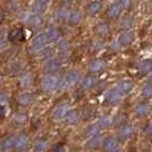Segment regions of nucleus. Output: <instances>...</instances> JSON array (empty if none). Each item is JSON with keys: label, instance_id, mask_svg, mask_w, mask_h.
Listing matches in <instances>:
<instances>
[{"label": "nucleus", "instance_id": "obj_1", "mask_svg": "<svg viewBox=\"0 0 152 152\" xmlns=\"http://www.w3.org/2000/svg\"><path fill=\"white\" fill-rule=\"evenodd\" d=\"M59 78L56 75H47L41 82V89L45 92H51L57 89Z\"/></svg>", "mask_w": 152, "mask_h": 152}, {"label": "nucleus", "instance_id": "obj_2", "mask_svg": "<svg viewBox=\"0 0 152 152\" xmlns=\"http://www.w3.org/2000/svg\"><path fill=\"white\" fill-rule=\"evenodd\" d=\"M25 39V33L22 27H15L13 30H10L8 33V40L12 43H19L23 42Z\"/></svg>", "mask_w": 152, "mask_h": 152}, {"label": "nucleus", "instance_id": "obj_3", "mask_svg": "<svg viewBox=\"0 0 152 152\" xmlns=\"http://www.w3.org/2000/svg\"><path fill=\"white\" fill-rule=\"evenodd\" d=\"M151 110H152V108L149 103L142 102V103H139L137 106H135V108H134V114H135L136 117L142 118V117L148 116V115L151 113Z\"/></svg>", "mask_w": 152, "mask_h": 152}, {"label": "nucleus", "instance_id": "obj_4", "mask_svg": "<svg viewBox=\"0 0 152 152\" xmlns=\"http://www.w3.org/2000/svg\"><path fill=\"white\" fill-rule=\"evenodd\" d=\"M48 42V38H47V34H39L35 38L33 39L32 41V49L34 51L41 50L42 48H45V45Z\"/></svg>", "mask_w": 152, "mask_h": 152}, {"label": "nucleus", "instance_id": "obj_5", "mask_svg": "<svg viewBox=\"0 0 152 152\" xmlns=\"http://www.w3.org/2000/svg\"><path fill=\"white\" fill-rule=\"evenodd\" d=\"M28 144V136L25 134L15 135V143H14V150L22 151L24 150Z\"/></svg>", "mask_w": 152, "mask_h": 152}, {"label": "nucleus", "instance_id": "obj_6", "mask_svg": "<svg viewBox=\"0 0 152 152\" xmlns=\"http://www.w3.org/2000/svg\"><path fill=\"white\" fill-rule=\"evenodd\" d=\"M70 110V107L67 103H60L59 106L55 108L53 110V117L56 119H64L65 116L67 115V113Z\"/></svg>", "mask_w": 152, "mask_h": 152}, {"label": "nucleus", "instance_id": "obj_7", "mask_svg": "<svg viewBox=\"0 0 152 152\" xmlns=\"http://www.w3.org/2000/svg\"><path fill=\"white\" fill-rule=\"evenodd\" d=\"M133 133H134V128L129 124H124L119 128V137L123 141H126V140L131 139L133 136Z\"/></svg>", "mask_w": 152, "mask_h": 152}, {"label": "nucleus", "instance_id": "obj_8", "mask_svg": "<svg viewBox=\"0 0 152 152\" xmlns=\"http://www.w3.org/2000/svg\"><path fill=\"white\" fill-rule=\"evenodd\" d=\"M117 146H118V141L115 137H113V136H109L102 142V148H103L104 151L107 152L115 151L117 149Z\"/></svg>", "mask_w": 152, "mask_h": 152}, {"label": "nucleus", "instance_id": "obj_9", "mask_svg": "<svg viewBox=\"0 0 152 152\" xmlns=\"http://www.w3.org/2000/svg\"><path fill=\"white\" fill-rule=\"evenodd\" d=\"M17 101H18V103L20 104V106L27 107V106H30L32 102H33V96H32L31 93L24 92V93H22V94L18 96Z\"/></svg>", "mask_w": 152, "mask_h": 152}, {"label": "nucleus", "instance_id": "obj_10", "mask_svg": "<svg viewBox=\"0 0 152 152\" xmlns=\"http://www.w3.org/2000/svg\"><path fill=\"white\" fill-rule=\"evenodd\" d=\"M121 93L118 91V90H111V91H109L107 93V100L108 102H110V103H117V102L121 101Z\"/></svg>", "mask_w": 152, "mask_h": 152}, {"label": "nucleus", "instance_id": "obj_11", "mask_svg": "<svg viewBox=\"0 0 152 152\" xmlns=\"http://www.w3.org/2000/svg\"><path fill=\"white\" fill-rule=\"evenodd\" d=\"M78 80H80V74L75 72V70H73V72H69L67 76L65 77V81L67 83V85H68V88L72 86V85H75L76 83L78 82Z\"/></svg>", "mask_w": 152, "mask_h": 152}, {"label": "nucleus", "instance_id": "obj_12", "mask_svg": "<svg viewBox=\"0 0 152 152\" xmlns=\"http://www.w3.org/2000/svg\"><path fill=\"white\" fill-rule=\"evenodd\" d=\"M65 121H66L67 124H70V125L76 124L77 121H80V114L76 110H69L67 113V115L65 116Z\"/></svg>", "mask_w": 152, "mask_h": 152}, {"label": "nucleus", "instance_id": "obj_13", "mask_svg": "<svg viewBox=\"0 0 152 152\" xmlns=\"http://www.w3.org/2000/svg\"><path fill=\"white\" fill-rule=\"evenodd\" d=\"M85 145L88 146L91 150H94V149H98L99 146L101 145V140L99 137V135H95V136H91L88 142L85 143Z\"/></svg>", "mask_w": 152, "mask_h": 152}, {"label": "nucleus", "instance_id": "obj_14", "mask_svg": "<svg viewBox=\"0 0 152 152\" xmlns=\"http://www.w3.org/2000/svg\"><path fill=\"white\" fill-rule=\"evenodd\" d=\"M14 143H15V135H12L4 140L1 146H2L4 151H10V150H14Z\"/></svg>", "mask_w": 152, "mask_h": 152}, {"label": "nucleus", "instance_id": "obj_15", "mask_svg": "<svg viewBox=\"0 0 152 152\" xmlns=\"http://www.w3.org/2000/svg\"><path fill=\"white\" fill-rule=\"evenodd\" d=\"M132 89H133V84L129 82H121V83H119L118 86H117V90H118L123 95L129 93V92L132 91Z\"/></svg>", "mask_w": 152, "mask_h": 152}, {"label": "nucleus", "instance_id": "obj_16", "mask_svg": "<svg viewBox=\"0 0 152 152\" xmlns=\"http://www.w3.org/2000/svg\"><path fill=\"white\" fill-rule=\"evenodd\" d=\"M95 84H96V80H95L94 77H93V76H88V77H85V78L83 80L82 86H83V89L90 90V89H92V88H94Z\"/></svg>", "mask_w": 152, "mask_h": 152}, {"label": "nucleus", "instance_id": "obj_17", "mask_svg": "<svg viewBox=\"0 0 152 152\" xmlns=\"http://www.w3.org/2000/svg\"><path fill=\"white\" fill-rule=\"evenodd\" d=\"M32 82H33V78H32L31 74H25V75L20 76V78H19V84H20L22 88L31 86Z\"/></svg>", "mask_w": 152, "mask_h": 152}, {"label": "nucleus", "instance_id": "obj_18", "mask_svg": "<svg viewBox=\"0 0 152 152\" xmlns=\"http://www.w3.org/2000/svg\"><path fill=\"white\" fill-rule=\"evenodd\" d=\"M114 124V118L111 116H103L101 119L99 121V126L102 128H108Z\"/></svg>", "mask_w": 152, "mask_h": 152}, {"label": "nucleus", "instance_id": "obj_19", "mask_svg": "<svg viewBox=\"0 0 152 152\" xmlns=\"http://www.w3.org/2000/svg\"><path fill=\"white\" fill-rule=\"evenodd\" d=\"M34 149L38 152H43L48 149V142L43 139H39L35 143H34Z\"/></svg>", "mask_w": 152, "mask_h": 152}, {"label": "nucleus", "instance_id": "obj_20", "mask_svg": "<svg viewBox=\"0 0 152 152\" xmlns=\"http://www.w3.org/2000/svg\"><path fill=\"white\" fill-rule=\"evenodd\" d=\"M26 23H27L28 25L35 27V26H38L41 24V18H40V16H38V15H30V16L27 17V19H26Z\"/></svg>", "mask_w": 152, "mask_h": 152}, {"label": "nucleus", "instance_id": "obj_21", "mask_svg": "<svg viewBox=\"0 0 152 152\" xmlns=\"http://www.w3.org/2000/svg\"><path fill=\"white\" fill-rule=\"evenodd\" d=\"M142 95L145 99H152V85H146L142 90Z\"/></svg>", "mask_w": 152, "mask_h": 152}, {"label": "nucleus", "instance_id": "obj_22", "mask_svg": "<svg viewBox=\"0 0 152 152\" xmlns=\"http://www.w3.org/2000/svg\"><path fill=\"white\" fill-rule=\"evenodd\" d=\"M86 135L91 137V136H95V135H99V127L96 125H91V126L88 128V132H86Z\"/></svg>", "mask_w": 152, "mask_h": 152}, {"label": "nucleus", "instance_id": "obj_23", "mask_svg": "<svg viewBox=\"0 0 152 152\" xmlns=\"http://www.w3.org/2000/svg\"><path fill=\"white\" fill-rule=\"evenodd\" d=\"M14 123L15 124H18V125H22V124H24L26 121V117L24 115H16L15 117H14Z\"/></svg>", "mask_w": 152, "mask_h": 152}, {"label": "nucleus", "instance_id": "obj_24", "mask_svg": "<svg viewBox=\"0 0 152 152\" xmlns=\"http://www.w3.org/2000/svg\"><path fill=\"white\" fill-rule=\"evenodd\" d=\"M66 151V149H65V145L61 144V143H57V144H55V145L51 148L50 152H65Z\"/></svg>", "mask_w": 152, "mask_h": 152}, {"label": "nucleus", "instance_id": "obj_25", "mask_svg": "<svg viewBox=\"0 0 152 152\" xmlns=\"http://www.w3.org/2000/svg\"><path fill=\"white\" fill-rule=\"evenodd\" d=\"M102 67H103V64L100 63V61H94V63H92L91 65V70L92 72H99V70L102 69Z\"/></svg>", "mask_w": 152, "mask_h": 152}, {"label": "nucleus", "instance_id": "obj_26", "mask_svg": "<svg viewBox=\"0 0 152 152\" xmlns=\"http://www.w3.org/2000/svg\"><path fill=\"white\" fill-rule=\"evenodd\" d=\"M47 38H48V40L53 41V40H56L58 38V33L55 30H49V32L47 33Z\"/></svg>", "mask_w": 152, "mask_h": 152}, {"label": "nucleus", "instance_id": "obj_27", "mask_svg": "<svg viewBox=\"0 0 152 152\" xmlns=\"http://www.w3.org/2000/svg\"><path fill=\"white\" fill-rule=\"evenodd\" d=\"M8 102V96L6 93L0 92V106H6Z\"/></svg>", "mask_w": 152, "mask_h": 152}, {"label": "nucleus", "instance_id": "obj_28", "mask_svg": "<svg viewBox=\"0 0 152 152\" xmlns=\"http://www.w3.org/2000/svg\"><path fill=\"white\" fill-rule=\"evenodd\" d=\"M144 131H145V134L152 136V123H150L149 125H146V127L144 128Z\"/></svg>", "mask_w": 152, "mask_h": 152}, {"label": "nucleus", "instance_id": "obj_29", "mask_svg": "<svg viewBox=\"0 0 152 152\" xmlns=\"http://www.w3.org/2000/svg\"><path fill=\"white\" fill-rule=\"evenodd\" d=\"M6 116V108L5 106H0V119H4Z\"/></svg>", "mask_w": 152, "mask_h": 152}, {"label": "nucleus", "instance_id": "obj_30", "mask_svg": "<svg viewBox=\"0 0 152 152\" xmlns=\"http://www.w3.org/2000/svg\"><path fill=\"white\" fill-rule=\"evenodd\" d=\"M57 66H58V64L56 63V61H50V63L48 64V69L49 70H52V69H55V68H57Z\"/></svg>", "mask_w": 152, "mask_h": 152}, {"label": "nucleus", "instance_id": "obj_31", "mask_svg": "<svg viewBox=\"0 0 152 152\" xmlns=\"http://www.w3.org/2000/svg\"><path fill=\"white\" fill-rule=\"evenodd\" d=\"M4 20H5V12L0 8V24H2Z\"/></svg>", "mask_w": 152, "mask_h": 152}, {"label": "nucleus", "instance_id": "obj_32", "mask_svg": "<svg viewBox=\"0 0 152 152\" xmlns=\"http://www.w3.org/2000/svg\"><path fill=\"white\" fill-rule=\"evenodd\" d=\"M5 48V42H4V40L0 38V50H2Z\"/></svg>", "mask_w": 152, "mask_h": 152}, {"label": "nucleus", "instance_id": "obj_33", "mask_svg": "<svg viewBox=\"0 0 152 152\" xmlns=\"http://www.w3.org/2000/svg\"><path fill=\"white\" fill-rule=\"evenodd\" d=\"M2 151H4V149H2V146L0 145V152H2Z\"/></svg>", "mask_w": 152, "mask_h": 152}, {"label": "nucleus", "instance_id": "obj_34", "mask_svg": "<svg viewBox=\"0 0 152 152\" xmlns=\"http://www.w3.org/2000/svg\"><path fill=\"white\" fill-rule=\"evenodd\" d=\"M1 81H2V76L0 75V83H1Z\"/></svg>", "mask_w": 152, "mask_h": 152}, {"label": "nucleus", "instance_id": "obj_35", "mask_svg": "<svg viewBox=\"0 0 152 152\" xmlns=\"http://www.w3.org/2000/svg\"><path fill=\"white\" fill-rule=\"evenodd\" d=\"M150 82L152 83V76H151V77H150Z\"/></svg>", "mask_w": 152, "mask_h": 152}, {"label": "nucleus", "instance_id": "obj_36", "mask_svg": "<svg viewBox=\"0 0 152 152\" xmlns=\"http://www.w3.org/2000/svg\"><path fill=\"white\" fill-rule=\"evenodd\" d=\"M113 152H121V151H116V150H115V151H113Z\"/></svg>", "mask_w": 152, "mask_h": 152}, {"label": "nucleus", "instance_id": "obj_37", "mask_svg": "<svg viewBox=\"0 0 152 152\" xmlns=\"http://www.w3.org/2000/svg\"><path fill=\"white\" fill-rule=\"evenodd\" d=\"M65 1H69V0H65Z\"/></svg>", "mask_w": 152, "mask_h": 152}, {"label": "nucleus", "instance_id": "obj_38", "mask_svg": "<svg viewBox=\"0 0 152 152\" xmlns=\"http://www.w3.org/2000/svg\"><path fill=\"white\" fill-rule=\"evenodd\" d=\"M33 152H38V151H35V150H34V151H33Z\"/></svg>", "mask_w": 152, "mask_h": 152}, {"label": "nucleus", "instance_id": "obj_39", "mask_svg": "<svg viewBox=\"0 0 152 152\" xmlns=\"http://www.w3.org/2000/svg\"><path fill=\"white\" fill-rule=\"evenodd\" d=\"M22 152H26V151H23V150H22Z\"/></svg>", "mask_w": 152, "mask_h": 152}]
</instances>
